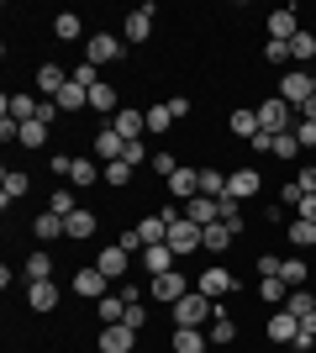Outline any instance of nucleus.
<instances>
[{
	"mask_svg": "<svg viewBox=\"0 0 316 353\" xmlns=\"http://www.w3.org/2000/svg\"><path fill=\"white\" fill-rule=\"evenodd\" d=\"M211 316H216V301H206L200 290L174 301V327H211Z\"/></svg>",
	"mask_w": 316,
	"mask_h": 353,
	"instance_id": "obj_1",
	"label": "nucleus"
},
{
	"mask_svg": "<svg viewBox=\"0 0 316 353\" xmlns=\"http://www.w3.org/2000/svg\"><path fill=\"white\" fill-rule=\"evenodd\" d=\"M290 117H295V111H290V105L280 101V95H274V101H264V105H258V132H269V137L295 132V127H290Z\"/></svg>",
	"mask_w": 316,
	"mask_h": 353,
	"instance_id": "obj_2",
	"label": "nucleus"
},
{
	"mask_svg": "<svg viewBox=\"0 0 316 353\" xmlns=\"http://www.w3.org/2000/svg\"><path fill=\"white\" fill-rule=\"evenodd\" d=\"M200 237H206V227H196L190 216L169 221V248H174V259H185V253H196V248H200Z\"/></svg>",
	"mask_w": 316,
	"mask_h": 353,
	"instance_id": "obj_3",
	"label": "nucleus"
},
{
	"mask_svg": "<svg viewBox=\"0 0 316 353\" xmlns=\"http://www.w3.org/2000/svg\"><path fill=\"white\" fill-rule=\"evenodd\" d=\"M206 301H222V295H232L238 290V274L232 269H222V264H211V269H200V285H196Z\"/></svg>",
	"mask_w": 316,
	"mask_h": 353,
	"instance_id": "obj_4",
	"label": "nucleus"
},
{
	"mask_svg": "<svg viewBox=\"0 0 316 353\" xmlns=\"http://www.w3.org/2000/svg\"><path fill=\"white\" fill-rule=\"evenodd\" d=\"M280 101H285L290 111H301V105L311 101V74H306V69H290L285 79H280Z\"/></svg>",
	"mask_w": 316,
	"mask_h": 353,
	"instance_id": "obj_5",
	"label": "nucleus"
},
{
	"mask_svg": "<svg viewBox=\"0 0 316 353\" xmlns=\"http://www.w3.org/2000/svg\"><path fill=\"white\" fill-rule=\"evenodd\" d=\"M95 269H101L105 280H127V274H132V253L121 248V243H111V248H101V259H95Z\"/></svg>",
	"mask_w": 316,
	"mask_h": 353,
	"instance_id": "obj_6",
	"label": "nucleus"
},
{
	"mask_svg": "<svg viewBox=\"0 0 316 353\" xmlns=\"http://www.w3.org/2000/svg\"><path fill=\"white\" fill-rule=\"evenodd\" d=\"M153 301H164V306H174V301H185V295H190V285H185V274L180 269H169V274H153Z\"/></svg>",
	"mask_w": 316,
	"mask_h": 353,
	"instance_id": "obj_7",
	"label": "nucleus"
},
{
	"mask_svg": "<svg viewBox=\"0 0 316 353\" xmlns=\"http://www.w3.org/2000/svg\"><path fill=\"white\" fill-rule=\"evenodd\" d=\"M164 185H169V195H174L180 206H190V201L200 195V169H174V174H169Z\"/></svg>",
	"mask_w": 316,
	"mask_h": 353,
	"instance_id": "obj_8",
	"label": "nucleus"
},
{
	"mask_svg": "<svg viewBox=\"0 0 316 353\" xmlns=\"http://www.w3.org/2000/svg\"><path fill=\"white\" fill-rule=\"evenodd\" d=\"M238 232H242V221H238V227H232V221H211L206 237H200V248H206V253H227L232 243H238Z\"/></svg>",
	"mask_w": 316,
	"mask_h": 353,
	"instance_id": "obj_9",
	"label": "nucleus"
},
{
	"mask_svg": "<svg viewBox=\"0 0 316 353\" xmlns=\"http://www.w3.org/2000/svg\"><path fill=\"white\" fill-rule=\"evenodd\" d=\"M258 190H264V174H258V169H232V174H227V195H238V201H253Z\"/></svg>",
	"mask_w": 316,
	"mask_h": 353,
	"instance_id": "obj_10",
	"label": "nucleus"
},
{
	"mask_svg": "<svg viewBox=\"0 0 316 353\" xmlns=\"http://www.w3.org/2000/svg\"><path fill=\"white\" fill-rule=\"evenodd\" d=\"M148 32H153V6H137V11L121 21V43H148Z\"/></svg>",
	"mask_w": 316,
	"mask_h": 353,
	"instance_id": "obj_11",
	"label": "nucleus"
},
{
	"mask_svg": "<svg viewBox=\"0 0 316 353\" xmlns=\"http://www.w3.org/2000/svg\"><path fill=\"white\" fill-rule=\"evenodd\" d=\"M111 127H116V132L127 137V143H137V137L148 132V117H143V111H137V105H121L116 117H111Z\"/></svg>",
	"mask_w": 316,
	"mask_h": 353,
	"instance_id": "obj_12",
	"label": "nucleus"
},
{
	"mask_svg": "<svg viewBox=\"0 0 316 353\" xmlns=\"http://www.w3.org/2000/svg\"><path fill=\"white\" fill-rule=\"evenodd\" d=\"M121 153H127V137H121L116 127H101V132H95V159H101V163H116Z\"/></svg>",
	"mask_w": 316,
	"mask_h": 353,
	"instance_id": "obj_13",
	"label": "nucleus"
},
{
	"mask_svg": "<svg viewBox=\"0 0 316 353\" xmlns=\"http://www.w3.org/2000/svg\"><path fill=\"white\" fill-rule=\"evenodd\" d=\"M132 343H137V332H132L127 322L101 327V353H132Z\"/></svg>",
	"mask_w": 316,
	"mask_h": 353,
	"instance_id": "obj_14",
	"label": "nucleus"
},
{
	"mask_svg": "<svg viewBox=\"0 0 316 353\" xmlns=\"http://www.w3.org/2000/svg\"><path fill=\"white\" fill-rule=\"evenodd\" d=\"M137 264L148 269V274H169L180 259H174V248H169V243H158V248H143V253H137Z\"/></svg>",
	"mask_w": 316,
	"mask_h": 353,
	"instance_id": "obj_15",
	"label": "nucleus"
},
{
	"mask_svg": "<svg viewBox=\"0 0 316 353\" xmlns=\"http://www.w3.org/2000/svg\"><path fill=\"white\" fill-rule=\"evenodd\" d=\"M295 32H301V21H295V11H290V6L269 11V43H290Z\"/></svg>",
	"mask_w": 316,
	"mask_h": 353,
	"instance_id": "obj_16",
	"label": "nucleus"
},
{
	"mask_svg": "<svg viewBox=\"0 0 316 353\" xmlns=\"http://www.w3.org/2000/svg\"><path fill=\"white\" fill-rule=\"evenodd\" d=\"M295 332H301V322H295V311H269V343H295Z\"/></svg>",
	"mask_w": 316,
	"mask_h": 353,
	"instance_id": "obj_17",
	"label": "nucleus"
},
{
	"mask_svg": "<svg viewBox=\"0 0 316 353\" xmlns=\"http://www.w3.org/2000/svg\"><path fill=\"white\" fill-rule=\"evenodd\" d=\"M85 53H90V63H116V59H121V37H111V32H95Z\"/></svg>",
	"mask_w": 316,
	"mask_h": 353,
	"instance_id": "obj_18",
	"label": "nucleus"
},
{
	"mask_svg": "<svg viewBox=\"0 0 316 353\" xmlns=\"http://www.w3.org/2000/svg\"><path fill=\"white\" fill-rule=\"evenodd\" d=\"M105 285H111V280H105V274H101L95 264L74 274V295H85V301H101V295H105Z\"/></svg>",
	"mask_w": 316,
	"mask_h": 353,
	"instance_id": "obj_19",
	"label": "nucleus"
},
{
	"mask_svg": "<svg viewBox=\"0 0 316 353\" xmlns=\"http://www.w3.org/2000/svg\"><path fill=\"white\" fill-rule=\"evenodd\" d=\"M95 179H105V163H101V159H74V174H69V185H74V190H90Z\"/></svg>",
	"mask_w": 316,
	"mask_h": 353,
	"instance_id": "obj_20",
	"label": "nucleus"
},
{
	"mask_svg": "<svg viewBox=\"0 0 316 353\" xmlns=\"http://www.w3.org/2000/svg\"><path fill=\"white\" fill-rule=\"evenodd\" d=\"M27 190H32V179L21 174V169H6V179H0V206L11 211V201H21Z\"/></svg>",
	"mask_w": 316,
	"mask_h": 353,
	"instance_id": "obj_21",
	"label": "nucleus"
},
{
	"mask_svg": "<svg viewBox=\"0 0 316 353\" xmlns=\"http://www.w3.org/2000/svg\"><path fill=\"white\" fill-rule=\"evenodd\" d=\"M206 338L216 343V348H227V343H238V322H232V316L216 306V316H211V327H206Z\"/></svg>",
	"mask_w": 316,
	"mask_h": 353,
	"instance_id": "obj_22",
	"label": "nucleus"
},
{
	"mask_svg": "<svg viewBox=\"0 0 316 353\" xmlns=\"http://www.w3.org/2000/svg\"><path fill=\"white\" fill-rule=\"evenodd\" d=\"M32 237H37V243H53V237H69V227H63L59 211H43V216L32 221Z\"/></svg>",
	"mask_w": 316,
	"mask_h": 353,
	"instance_id": "obj_23",
	"label": "nucleus"
},
{
	"mask_svg": "<svg viewBox=\"0 0 316 353\" xmlns=\"http://www.w3.org/2000/svg\"><path fill=\"white\" fill-rule=\"evenodd\" d=\"M27 306H32V311H59V285H53V280L27 285Z\"/></svg>",
	"mask_w": 316,
	"mask_h": 353,
	"instance_id": "obj_24",
	"label": "nucleus"
},
{
	"mask_svg": "<svg viewBox=\"0 0 316 353\" xmlns=\"http://www.w3.org/2000/svg\"><path fill=\"white\" fill-rule=\"evenodd\" d=\"M211 338L200 332V327H174V353H206Z\"/></svg>",
	"mask_w": 316,
	"mask_h": 353,
	"instance_id": "obj_25",
	"label": "nucleus"
},
{
	"mask_svg": "<svg viewBox=\"0 0 316 353\" xmlns=\"http://www.w3.org/2000/svg\"><path fill=\"white\" fill-rule=\"evenodd\" d=\"M95 316H101V327L127 322V301H121V295H101V301H95Z\"/></svg>",
	"mask_w": 316,
	"mask_h": 353,
	"instance_id": "obj_26",
	"label": "nucleus"
},
{
	"mask_svg": "<svg viewBox=\"0 0 316 353\" xmlns=\"http://www.w3.org/2000/svg\"><path fill=\"white\" fill-rule=\"evenodd\" d=\"M37 95H6V117L11 121H37Z\"/></svg>",
	"mask_w": 316,
	"mask_h": 353,
	"instance_id": "obj_27",
	"label": "nucleus"
},
{
	"mask_svg": "<svg viewBox=\"0 0 316 353\" xmlns=\"http://www.w3.org/2000/svg\"><path fill=\"white\" fill-rule=\"evenodd\" d=\"M63 85H69V74H63L59 63H43V69H37V90H43V95H53V101H59Z\"/></svg>",
	"mask_w": 316,
	"mask_h": 353,
	"instance_id": "obj_28",
	"label": "nucleus"
},
{
	"mask_svg": "<svg viewBox=\"0 0 316 353\" xmlns=\"http://www.w3.org/2000/svg\"><path fill=\"white\" fill-rule=\"evenodd\" d=\"M21 274H27V285H43V280H53V259H48L43 248L32 253L27 264H21Z\"/></svg>",
	"mask_w": 316,
	"mask_h": 353,
	"instance_id": "obj_29",
	"label": "nucleus"
},
{
	"mask_svg": "<svg viewBox=\"0 0 316 353\" xmlns=\"http://www.w3.org/2000/svg\"><path fill=\"white\" fill-rule=\"evenodd\" d=\"M90 111H101V117H116V111H121V101H116V90L105 85V79H101V85L90 90Z\"/></svg>",
	"mask_w": 316,
	"mask_h": 353,
	"instance_id": "obj_30",
	"label": "nucleus"
},
{
	"mask_svg": "<svg viewBox=\"0 0 316 353\" xmlns=\"http://www.w3.org/2000/svg\"><path fill=\"white\" fill-rule=\"evenodd\" d=\"M285 232H290V243H295V253H306V248L316 253V221H301V216H295Z\"/></svg>",
	"mask_w": 316,
	"mask_h": 353,
	"instance_id": "obj_31",
	"label": "nucleus"
},
{
	"mask_svg": "<svg viewBox=\"0 0 316 353\" xmlns=\"http://www.w3.org/2000/svg\"><path fill=\"white\" fill-rule=\"evenodd\" d=\"M85 105H90V90L69 79V85L59 90V111H85Z\"/></svg>",
	"mask_w": 316,
	"mask_h": 353,
	"instance_id": "obj_32",
	"label": "nucleus"
},
{
	"mask_svg": "<svg viewBox=\"0 0 316 353\" xmlns=\"http://www.w3.org/2000/svg\"><path fill=\"white\" fill-rule=\"evenodd\" d=\"M280 280H285L290 290H306V253H295V259L280 264Z\"/></svg>",
	"mask_w": 316,
	"mask_h": 353,
	"instance_id": "obj_33",
	"label": "nucleus"
},
{
	"mask_svg": "<svg viewBox=\"0 0 316 353\" xmlns=\"http://www.w3.org/2000/svg\"><path fill=\"white\" fill-rule=\"evenodd\" d=\"M185 216L196 221V227H211V221H216V201H211V195H196V201L185 206Z\"/></svg>",
	"mask_w": 316,
	"mask_h": 353,
	"instance_id": "obj_34",
	"label": "nucleus"
},
{
	"mask_svg": "<svg viewBox=\"0 0 316 353\" xmlns=\"http://www.w3.org/2000/svg\"><path fill=\"white\" fill-rule=\"evenodd\" d=\"M48 211H59V216H74V211H79L74 185H53V201H48Z\"/></svg>",
	"mask_w": 316,
	"mask_h": 353,
	"instance_id": "obj_35",
	"label": "nucleus"
},
{
	"mask_svg": "<svg viewBox=\"0 0 316 353\" xmlns=\"http://www.w3.org/2000/svg\"><path fill=\"white\" fill-rule=\"evenodd\" d=\"M79 32H85V27H79L74 11H59V16H53V37H59V43H74Z\"/></svg>",
	"mask_w": 316,
	"mask_h": 353,
	"instance_id": "obj_36",
	"label": "nucleus"
},
{
	"mask_svg": "<svg viewBox=\"0 0 316 353\" xmlns=\"http://www.w3.org/2000/svg\"><path fill=\"white\" fill-rule=\"evenodd\" d=\"M232 137H248V143H253L258 137V111H248V105L232 111Z\"/></svg>",
	"mask_w": 316,
	"mask_h": 353,
	"instance_id": "obj_37",
	"label": "nucleus"
},
{
	"mask_svg": "<svg viewBox=\"0 0 316 353\" xmlns=\"http://www.w3.org/2000/svg\"><path fill=\"white\" fill-rule=\"evenodd\" d=\"M258 295H264L269 306H285V301H290V285L280 280V274H269V280H258Z\"/></svg>",
	"mask_w": 316,
	"mask_h": 353,
	"instance_id": "obj_38",
	"label": "nucleus"
},
{
	"mask_svg": "<svg viewBox=\"0 0 316 353\" xmlns=\"http://www.w3.org/2000/svg\"><path fill=\"white\" fill-rule=\"evenodd\" d=\"M63 227H69V237H95V211L79 206L74 216H63Z\"/></svg>",
	"mask_w": 316,
	"mask_h": 353,
	"instance_id": "obj_39",
	"label": "nucleus"
},
{
	"mask_svg": "<svg viewBox=\"0 0 316 353\" xmlns=\"http://www.w3.org/2000/svg\"><path fill=\"white\" fill-rule=\"evenodd\" d=\"M269 153L274 159H301V143H295V132H280V137H269Z\"/></svg>",
	"mask_w": 316,
	"mask_h": 353,
	"instance_id": "obj_40",
	"label": "nucleus"
},
{
	"mask_svg": "<svg viewBox=\"0 0 316 353\" xmlns=\"http://www.w3.org/2000/svg\"><path fill=\"white\" fill-rule=\"evenodd\" d=\"M311 343H316V311H306V316H301V332H295L290 348H295V353H311Z\"/></svg>",
	"mask_w": 316,
	"mask_h": 353,
	"instance_id": "obj_41",
	"label": "nucleus"
},
{
	"mask_svg": "<svg viewBox=\"0 0 316 353\" xmlns=\"http://www.w3.org/2000/svg\"><path fill=\"white\" fill-rule=\"evenodd\" d=\"M290 59H316V37H311V32H295V37H290Z\"/></svg>",
	"mask_w": 316,
	"mask_h": 353,
	"instance_id": "obj_42",
	"label": "nucleus"
},
{
	"mask_svg": "<svg viewBox=\"0 0 316 353\" xmlns=\"http://www.w3.org/2000/svg\"><path fill=\"white\" fill-rule=\"evenodd\" d=\"M200 195H211V201H222V195H227V179L216 174V169H200Z\"/></svg>",
	"mask_w": 316,
	"mask_h": 353,
	"instance_id": "obj_43",
	"label": "nucleus"
},
{
	"mask_svg": "<svg viewBox=\"0 0 316 353\" xmlns=\"http://www.w3.org/2000/svg\"><path fill=\"white\" fill-rule=\"evenodd\" d=\"M48 143V121H21V148H43Z\"/></svg>",
	"mask_w": 316,
	"mask_h": 353,
	"instance_id": "obj_44",
	"label": "nucleus"
},
{
	"mask_svg": "<svg viewBox=\"0 0 316 353\" xmlns=\"http://www.w3.org/2000/svg\"><path fill=\"white\" fill-rule=\"evenodd\" d=\"M216 221H232V227L242 221V201L238 195H222V201H216Z\"/></svg>",
	"mask_w": 316,
	"mask_h": 353,
	"instance_id": "obj_45",
	"label": "nucleus"
},
{
	"mask_svg": "<svg viewBox=\"0 0 316 353\" xmlns=\"http://www.w3.org/2000/svg\"><path fill=\"white\" fill-rule=\"evenodd\" d=\"M285 311H295V322H301L306 311H316V295H311V290H290V301H285Z\"/></svg>",
	"mask_w": 316,
	"mask_h": 353,
	"instance_id": "obj_46",
	"label": "nucleus"
},
{
	"mask_svg": "<svg viewBox=\"0 0 316 353\" xmlns=\"http://www.w3.org/2000/svg\"><path fill=\"white\" fill-rule=\"evenodd\" d=\"M143 117H148V132H169V121H174V111H169V105H148Z\"/></svg>",
	"mask_w": 316,
	"mask_h": 353,
	"instance_id": "obj_47",
	"label": "nucleus"
},
{
	"mask_svg": "<svg viewBox=\"0 0 316 353\" xmlns=\"http://www.w3.org/2000/svg\"><path fill=\"white\" fill-rule=\"evenodd\" d=\"M127 179H132V163H105V185H127Z\"/></svg>",
	"mask_w": 316,
	"mask_h": 353,
	"instance_id": "obj_48",
	"label": "nucleus"
},
{
	"mask_svg": "<svg viewBox=\"0 0 316 353\" xmlns=\"http://www.w3.org/2000/svg\"><path fill=\"white\" fill-rule=\"evenodd\" d=\"M148 169H153V174H174V169H180V163H174V153H169V148H164V153H153V163H148Z\"/></svg>",
	"mask_w": 316,
	"mask_h": 353,
	"instance_id": "obj_49",
	"label": "nucleus"
},
{
	"mask_svg": "<svg viewBox=\"0 0 316 353\" xmlns=\"http://www.w3.org/2000/svg\"><path fill=\"white\" fill-rule=\"evenodd\" d=\"M69 79H74V85H85V90H95V85H101V79H95V63H90V59L79 63V69L69 74Z\"/></svg>",
	"mask_w": 316,
	"mask_h": 353,
	"instance_id": "obj_50",
	"label": "nucleus"
},
{
	"mask_svg": "<svg viewBox=\"0 0 316 353\" xmlns=\"http://www.w3.org/2000/svg\"><path fill=\"white\" fill-rule=\"evenodd\" d=\"M121 163H132V169H143V163H153V159H148V148H143V143H127V153H121Z\"/></svg>",
	"mask_w": 316,
	"mask_h": 353,
	"instance_id": "obj_51",
	"label": "nucleus"
},
{
	"mask_svg": "<svg viewBox=\"0 0 316 353\" xmlns=\"http://www.w3.org/2000/svg\"><path fill=\"white\" fill-rule=\"evenodd\" d=\"M264 63H290V43H264Z\"/></svg>",
	"mask_w": 316,
	"mask_h": 353,
	"instance_id": "obj_52",
	"label": "nucleus"
},
{
	"mask_svg": "<svg viewBox=\"0 0 316 353\" xmlns=\"http://www.w3.org/2000/svg\"><path fill=\"white\" fill-rule=\"evenodd\" d=\"M280 264H285V259H274V253H258V280H269V274H280Z\"/></svg>",
	"mask_w": 316,
	"mask_h": 353,
	"instance_id": "obj_53",
	"label": "nucleus"
},
{
	"mask_svg": "<svg viewBox=\"0 0 316 353\" xmlns=\"http://www.w3.org/2000/svg\"><path fill=\"white\" fill-rule=\"evenodd\" d=\"M295 143H301V148H316V121H295Z\"/></svg>",
	"mask_w": 316,
	"mask_h": 353,
	"instance_id": "obj_54",
	"label": "nucleus"
},
{
	"mask_svg": "<svg viewBox=\"0 0 316 353\" xmlns=\"http://www.w3.org/2000/svg\"><path fill=\"white\" fill-rule=\"evenodd\" d=\"M295 185H301V190H306V195H316V163H306L301 174H295Z\"/></svg>",
	"mask_w": 316,
	"mask_h": 353,
	"instance_id": "obj_55",
	"label": "nucleus"
},
{
	"mask_svg": "<svg viewBox=\"0 0 316 353\" xmlns=\"http://www.w3.org/2000/svg\"><path fill=\"white\" fill-rule=\"evenodd\" d=\"M301 185H295V179H290V185H285V190H280V206H301Z\"/></svg>",
	"mask_w": 316,
	"mask_h": 353,
	"instance_id": "obj_56",
	"label": "nucleus"
},
{
	"mask_svg": "<svg viewBox=\"0 0 316 353\" xmlns=\"http://www.w3.org/2000/svg\"><path fill=\"white\" fill-rule=\"evenodd\" d=\"M116 243H121V248H127V253H143V237H137V227H127V232H121Z\"/></svg>",
	"mask_w": 316,
	"mask_h": 353,
	"instance_id": "obj_57",
	"label": "nucleus"
},
{
	"mask_svg": "<svg viewBox=\"0 0 316 353\" xmlns=\"http://www.w3.org/2000/svg\"><path fill=\"white\" fill-rule=\"evenodd\" d=\"M164 105H169V111H174V121H180V117H190V101H185V95H169Z\"/></svg>",
	"mask_w": 316,
	"mask_h": 353,
	"instance_id": "obj_58",
	"label": "nucleus"
},
{
	"mask_svg": "<svg viewBox=\"0 0 316 353\" xmlns=\"http://www.w3.org/2000/svg\"><path fill=\"white\" fill-rule=\"evenodd\" d=\"M143 322H148V311H143V306H127V327H132V332H143Z\"/></svg>",
	"mask_w": 316,
	"mask_h": 353,
	"instance_id": "obj_59",
	"label": "nucleus"
},
{
	"mask_svg": "<svg viewBox=\"0 0 316 353\" xmlns=\"http://www.w3.org/2000/svg\"><path fill=\"white\" fill-rule=\"evenodd\" d=\"M295 211H301V221H316V195H301V206H295Z\"/></svg>",
	"mask_w": 316,
	"mask_h": 353,
	"instance_id": "obj_60",
	"label": "nucleus"
},
{
	"mask_svg": "<svg viewBox=\"0 0 316 353\" xmlns=\"http://www.w3.org/2000/svg\"><path fill=\"white\" fill-rule=\"evenodd\" d=\"M53 117H59V101H43V105H37V121H48V127H53Z\"/></svg>",
	"mask_w": 316,
	"mask_h": 353,
	"instance_id": "obj_61",
	"label": "nucleus"
},
{
	"mask_svg": "<svg viewBox=\"0 0 316 353\" xmlns=\"http://www.w3.org/2000/svg\"><path fill=\"white\" fill-rule=\"evenodd\" d=\"M301 121H316V95H311V101L301 105Z\"/></svg>",
	"mask_w": 316,
	"mask_h": 353,
	"instance_id": "obj_62",
	"label": "nucleus"
},
{
	"mask_svg": "<svg viewBox=\"0 0 316 353\" xmlns=\"http://www.w3.org/2000/svg\"><path fill=\"white\" fill-rule=\"evenodd\" d=\"M311 95H316V74H311Z\"/></svg>",
	"mask_w": 316,
	"mask_h": 353,
	"instance_id": "obj_63",
	"label": "nucleus"
}]
</instances>
